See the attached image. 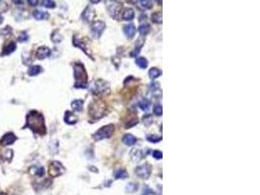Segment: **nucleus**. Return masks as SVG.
Here are the masks:
<instances>
[{"mask_svg": "<svg viewBox=\"0 0 260 195\" xmlns=\"http://www.w3.org/2000/svg\"><path fill=\"white\" fill-rule=\"evenodd\" d=\"M114 177L115 178L117 179H124L128 177V173L127 171L125 169H123V168H119V169H117L115 172H114Z\"/></svg>", "mask_w": 260, "mask_h": 195, "instance_id": "21", "label": "nucleus"}, {"mask_svg": "<svg viewBox=\"0 0 260 195\" xmlns=\"http://www.w3.org/2000/svg\"><path fill=\"white\" fill-rule=\"evenodd\" d=\"M0 195H6V193H4V192H0Z\"/></svg>", "mask_w": 260, "mask_h": 195, "instance_id": "45", "label": "nucleus"}, {"mask_svg": "<svg viewBox=\"0 0 260 195\" xmlns=\"http://www.w3.org/2000/svg\"><path fill=\"white\" fill-rule=\"evenodd\" d=\"M77 121H78V118L77 116L72 113L70 111H66L64 114V122L68 124V125H73V124H76Z\"/></svg>", "mask_w": 260, "mask_h": 195, "instance_id": "15", "label": "nucleus"}, {"mask_svg": "<svg viewBox=\"0 0 260 195\" xmlns=\"http://www.w3.org/2000/svg\"><path fill=\"white\" fill-rule=\"evenodd\" d=\"M19 41H21V42H24V41H26L28 39V35L26 34L25 32H21V34H20V36H19Z\"/></svg>", "mask_w": 260, "mask_h": 195, "instance_id": "40", "label": "nucleus"}, {"mask_svg": "<svg viewBox=\"0 0 260 195\" xmlns=\"http://www.w3.org/2000/svg\"><path fill=\"white\" fill-rule=\"evenodd\" d=\"M152 118H151V116H149V115H147V116H145V117H143V123H144L145 125H147V126H148V125H150V124H152Z\"/></svg>", "mask_w": 260, "mask_h": 195, "instance_id": "41", "label": "nucleus"}, {"mask_svg": "<svg viewBox=\"0 0 260 195\" xmlns=\"http://www.w3.org/2000/svg\"><path fill=\"white\" fill-rule=\"evenodd\" d=\"M162 140L161 136H159L157 135H150V136H147V140L150 142H153V143H156L159 142L160 140Z\"/></svg>", "mask_w": 260, "mask_h": 195, "instance_id": "35", "label": "nucleus"}, {"mask_svg": "<svg viewBox=\"0 0 260 195\" xmlns=\"http://www.w3.org/2000/svg\"><path fill=\"white\" fill-rule=\"evenodd\" d=\"M114 131H115V127L113 124L105 125V126L99 129V130L93 135V139L96 140V142L104 140V139H109L110 136L113 135Z\"/></svg>", "mask_w": 260, "mask_h": 195, "instance_id": "4", "label": "nucleus"}, {"mask_svg": "<svg viewBox=\"0 0 260 195\" xmlns=\"http://www.w3.org/2000/svg\"><path fill=\"white\" fill-rule=\"evenodd\" d=\"M2 22H3V17H2L1 15H0V23H1Z\"/></svg>", "mask_w": 260, "mask_h": 195, "instance_id": "44", "label": "nucleus"}, {"mask_svg": "<svg viewBox=\"0 0 260 195\" xmlns=\"http://www.w3.org/2000/svg\"><path fill=\"white\" fill-rule=\"evenodd\" d=\"M95 17H96V12L90 6H88L86 9L83 11L82 15H81V18H82L83 21L86 22H93V20L95 19Z\"/></svg>", "mask_w": 260, "mask_h": 195, "instance_id": "11", "label": "nucleus"}, {"mask_svg": "<svg viewBox=\"0 0 260 195\" xmlns=\"http://www.w3.org/2000/svg\"><path fill=\"white\" fill-rule=\"evenodd\" d=\"M137 6L140 8L141 10H149L152 8V2L147 1V0H143V1H138Z\"/></svg>", "mask_w": 260, "mask_h": 195, "instance_id": "26", "label": "nucleus"}, {"mask_svg": "<svg viewBox=\"0 0 260 195\" xmlns=\"http://www.w3.org/2000/svg\"><path fill=\"white\" fill-rule=\"evenodd\" d=\"M75 78V88H86L88 84V74L86 68L81 62H76L73 66Z\"/></svg>", "mask_w": 260, "mask_h": 195, "instance_id": "2", "label": "nucleus"}, {"mask_svg": "<svg viewBox=\"0 0 260 195\" xmlns=\"http://www.w3.org/2000/svg\"><path fill=\"white\" fill-rule=\"evenodd\" d=\"M138 106L142 111L148 112L151 108V101L148 99H146V98H143V99L140 100V101L138 103Z\"/></svg>", "mask_w": 260, "mask_h": 195, "instance_id": "18", "label": "nucleus"}, {"mask_svg": "<svg viewBox=\"0 0 260 195\" xmlns=\"http://www.w3.org/2000/svg\"><path fill=\"white\" fill-rule=\"evenodd\" d=\"M152 156L155 159L161 160L163 158V153H162V151H160V150H154L152 152Z\"/></svg>", "mask_w": 260, "mask_h": 195, "instance_id": "39", "label": "nucleus"}, {"mask_svg": "<svg viewBox=\"0 0 260 195\" xmlns=\"http://www.w3.org/2000/svg\"><path fill=\"white\" fill-rule=\"evenodd\" d=\"M83 104H84L83 100H74L71 103V107L74 111L80 112L83 110Z\"/></svg>", "mask_w": 260, "mask_h": 195, "instance_id": "20", "label": "nucleus"}, {"mask_svg": "<svg viewBox=\"0 0 260 195\" xmlns=\"http://www.w3.org/2000/svg\"><path fill=\"white\" fill-rule=\"evenodd\" d=\"M159 89H160V85H159L157 82H152V83L149 85V91L151 93L156 92V91H158Z\"/></svg>", "mask_w": 260, "mask_h": 195, "instance_id": "37", "label": "nucleus"}, {"mask_svg": "<svg viewBox=\"0 0 260 195\" xmlns=\"http://www.w3.org/2000/svg\"><path fill=\"white\" fill-rule=\"evenodd\" d=\"M149 30H150V27H149V25H147V23H141V25L139 26V27H138L139 33H140L142 36L148 33Z\"/></svg>", "mask_w": 260, "mask_h": 195, "instance_id": "30", "label": "nucleus"}, {"mask_svg": "<svg viewBox=\"0 0 260 195\" xmlns=\"http://www.w3.org/2000/svg\"><path fill=\"white\" fill-rule=\"evenodd\" d=\"M137 189H138V184H137V183L131 182V183H128V185L126 186V191H127V192H129V193H134Z\"/></svg>", "mask_w": 260, "mask_h": 195, "instance_id": "32", "label": "nucleus"}, {"mask_svg": "<svg viewBox=\"0 0 260 195\" xmlns=\"http://www.w3.org/2000/svg\"><path fill=\"white\" fill-rule=\"evenodd\" d=\"M148 74H149V77L151 78V79H156V78H158L159 76L162 75V70L157 68H152L149 70Z\"/></svg>", "mask_w": 260, "mask_h": 195, "instance_id": "24", "label": "nucleus"}, {"mask_svg": "<svg viewBox=\"0 0 260 195\" xmlns=\"http://www.w3.org/2000/svg\"><path fill=\"white\" fill-rule=\"evenodd\" d=\"M151 20L154 23H162V13L161 12H155L151 16Z\"/></svg>", "mask_w": 260, "mask_h": 195, "instance_id": "31", "label": "nucleus"}, {"mask_svg": "<svg viewBox=\"0 0 260 195\" xmlns=\"http://www.w3.org/2000/svg\"><path fill=\"white\" fill-rule=\"evenodd\" d=\"M43 6H45L46 8H55L56 7V3L54 1H51V0H46V1H43Z\"/></svg>", "mask_w": 260, "mask_h": 195, "instance_id": "38", "label": "nucleus"}, {"mask_svg": "<svg viewBox=\"0 0 260 195\" xmlns=\"http://www.w3.org/2000/svg\"><path fill=\"white\" fill-rule=\"evenodd\" d=\"M28 3H30V5H33V6H35V5H37L38 1H31V0H29V1H28Z\"/></svg>", "mask_w": 260, "mask_h": 195, "instance_id": "43", "label": "nucleus"}, {"mask_svg": "<svg viewBox=\"0 0 260 195\" xmlns=\"http://www.w3.org/2000/svg\"><path fill=\"white\" fill-rule=\"evenodd\" d=\"M89 114L93 119H99L106 114V105L102 100H93L89 106Z\"/></svg>", "mask_w": 260, "mask_h": 195, "instance_id": "3", "label": "nucleus"}, {"mask_svg": "<svg viewBox=\"0 0 260 195\" xmlns=\"http://www.w3.org/2000/svg\"><path fill=\"white\" fill-rule=\"evenodd\" d=\"M151 171H152V167H151V165H149L148 163H144V164H142V165L137 166V168H135L134 173L138 178H140L142 179H147L150 177Z\"/></svg>", "mask_w": 260, "mask_h": 195, "instance_id": "6", "label": "nucleus"}, {"mask_svg": "<svg viewBox=\"0 0 260 195\" xmlns=\"http://www.w3.org/2000/svg\"><path fill=\"white\" fill-rule=\"evenodd\" d=\"M143 195H154V192L151 189H146Z\"/></svg>", "mask_w": 260, "mask_h": 195, "instance_id": "42", "label": "nucleus"}, {"mask_svg": "<svg viewBox=\"0 0 260 195\" xmlns=\"http://www.w3.org/2000/svg\"><path fill=\"white\" fill-rule=\"evenodd\" d=\"M121 8H122L121 4L113 2V3H111L110 5H108L107 11H108V13H109L110 17H112L115 20H118L119 14H120V12H121Z\"/></svg>", "mask_w": 260, "mask_h": 195, "instance_id": "10", "label": "nucleus"}, {"mask_svg": "<svg viewBox=\"0 0 260 195\" xmlns=\"http://www.w3.org/2000/svg\"><path fill=\"white\" fill-rule=\"evenodd\" d=\"M30 173L37 176V177H42L45 173V170L43 167H32L30 169Z\"/></svg>", "mask_w": 260, "mask_h": 195, "instance_id": "27", "label": "nucleus"}, {"mask_svg": "<svg viewBox=\"0 0 260 195\" xmlns=\"http://www.w3.org/2000/svg\"><path fill=\"white\" fill-rule=\"evenodd\" d=\"M123 31H124V33H125V35H126L128 38L131 39V38L134 36L137 29H135V26L131 23V25H127V26H124Z\"/></svg>", "mask_w": 260, "mask_h": 195, "instance_id": "16", "label": "nucleus"}, {"mask_svg": "<svg viewBox=\"0 0 260 195\" xmlns=\"http://www.w3.org/2000/svg\"><path fill=\"white\" fill-rule=\"evenodd\" d=\"M16 140H17L16 136H15L13 133H8V134H5L2 136L1 140H0V144H1V146H9V144L14 143V142Z\"/></svg>", "mask_w": 260, "mask_h": 195, "instance_id": "13", "label": "nucleus"}, {"mask_svg": "<svg viewBox=\"0 0 260 195\" xmlns=\"http://www.w3.org/2000/svg\"><path fill=\"white\" fill-rule=\"evenodd\" d=\"M135 64H137V65L138 66L139 68L144 69V68H147V66H148V61H147L145 58H142V57L137 58H135Z\"/></svg>", "mask_w": 260, "mask_h": 195, "instance_id": "22", "label": "nucleus"}, {"mask_svg": "<svg viewBox=\"0 0 260 195\" xmlns=\"http://www.w3.org/2000/svg\"><path fill=\"white\" fill-rule=\"evenodd\" d=\"M33 17L35 18L36 20H45V19H48L49 18V14L47 12H43V11H34L33 12Z\"/></svg>", "mask_w": 260, "mask_h": 195, "instance_id": "23", "label": "nucleus"}, {"mask_svg": "<svg viewBox=\"0 0 260 195\" xmlns=\"http://www.w3.org/2000/svg\"><path fill=\"white\" fill-rule=\"evenodd\" d=\"M134 18V11L131 8H126L122 13L123 21H131Z\"/></svg>", "mask_w": 260, "mask_h": 195, "instance_id": "17", "label": "nucleus"}, {"mask_svg": "<svg viewBox=\"0 0 260 195\" xmlns=\"http://www.w3.org/2000/svg\"><path fill=\"white\" fill-rule=\"evenodd\" d=\"M42 70L43 69H42L40 65H33L28 69V74L30 76H35V75H38L40 72H42Z\"/></svg>", "mask_w": 260, "mask_h": 195, "instance_id": "25", "label": "nucleus"}, {"mask_svg": "<svg viewBox=\"0 0 260 195\" xmlns=\"http://www.w3.org/2000/svg\"><path fill=\"white\" fill-rule=\"evenodd\" d=\"M105 29V22L102 21H96L91 26V32L93 37L99 39Z\"/></svg>", "mask_w": 260, "mask_h": 195, "instance_id": "7", "label": "nucleus"}, {"mask_svg": "<svg viewBox=\"0 0 260 195\" xmlns=\"http://www.w3.org/2000/svg\"><path fill=\"white\" fill-rule=\"evenodd\" d=\"M52 40L55 42V43H60L61 40H63V37H61V35H60L59 31L56 30L54 31L53 34H52Z\"/></svg>", "mask_w": 260, "mask_h": 195, "instance_id": "34", "label": "nucleus"}, {"mask_svg": "<svg viewBox=\"0 0 260 195\" xmlns=\"http://www.w3.org/2000/svg\"><path fill=\"white\" fill-rule=\"evenodd\" d=\"M65 172L64 165L61 162L53 161L49 165V175L51 177H59Z\"/></svg>", "mask_w": 260, "mask_h": 195, "instance_id": "8", "label": "nucleus"}, {"mask_svg": "<svg viewBox=\"0 0 260 195\" xmlns=\"http://www.w3.org/2000/svg\"><path fill=\"white\" fill-rule=\"evenodd\" d=\"M73 45L76 46V47H78V48H80L85 54L88 55V56H90L92 60H94V58H93L92 54H91V52H90V50H89L88 47H87V46H88V43L85 41L84 39H80L78 36H77V35H74V37H73Z\"/></svg>", "mask_w": 260, "mask_h": 195, "instance_id": "9", "label": "nucleus"}, {"mask_svg": "<svg viewBox=\"0 0 260 195\" xmlns=\"http://www.w3.org/2000/svg\"><path fill=\"white\" fill-rule=\"evenodd\" d=\"M138 123V121H137V116H134V117H131V118H130L129 119V121H127V123L125 124V127L126 128H131V127H134V125H137Z\"/></svg>", "mask_w": 260, "mask_h": 195, "instance_id": "33", "label": "nucleus"}, {"mask_svg": "<svg viewBox=\"0 0 260 195\" xmlns=\"http://www.w3.org/2000/svg\"><path fill=\"white\" fill-rule=\"evenodd\" d=\"M50 55H51V50L45 46L39 47L36 51V58L39 60H44V58H48Z\"/></svg>", "mask_w": 260, "mask_h": 195, "instance_id": "12", "label": "nucleus"}, {"mask_svg": "<svg viewBox=\"0 0 260 195\" xmlns=\"http://www.w3.org/2000/svg\"><path fill=\"white\" fill-rule=\"evenodd\" d=\"M123 142L126 144V146H134V144H135V142H137V138L135 136H134L133 135L131 134H126L125 136H123Z\"/></svg>", "mask_w": 260, "mask_h": 195, "instance_id": "19", "label": "nucleus"}, {"mask_svg": "<svg viewBox=\"0 0 260 195\" xmlns=\"http://www.w3.org/2000/svg\"><path fill=\"white\" fill-rule=\"evenodd\" d=\"M16 48H17V45H16V43L15 42H11V43H9L8 44V46H6L5 48H4V52H3V54L4 55H10L11 53H13L15 50H16Z\"/></svg>", "mask_w": 260, "mask_h": 195, "instance_id": "28", "label": "nucleus"}, {"mask_svg": "<svg viewBox=\"0 0 260 195\" xmlns=\"http://www.w3.org/2000/svg\"><path fill=\"white\" fill-rule=\"evenodd\" d=\"M144 41L142 40L141 38H138L137 43H135V47H134V56H137V55L139 54V52H140V50L142 48V46L144 45V43H143Z\"/></svg>", "mask_w": 260, "mask_h": 195, "instance_id": "29", "label": "nucleus"}, {"mask_svg": "<svg viewBox=\"0 0 260 195\" xmlns=\"http://www.w3.org/2000/svg\"><path fill=\"white\" fill-rule=\"evenodd\" d=\"M25 127L31 129L36 134H39V135L46 134L44 116L42 115V113L35 111V110L30 111L28 114V116H26V124Z\"/></svg>", "mask_w": 260, "mask_h": 195, "instance_id": "1", "label": "nucleus"}, {"mask_svg": "<svg viewBox=\"0 0 260 195\" xmlns=\"http://www.w3.org/2000/svg\"><path fill=\"white\" fill-rule=\"evenodd\" d=\"M130 157L131 158V160H133L134 162H139V161H141V159L143 157V153L139 148H133L130 152Z\"/></svg>", "mask_w": 260, "mask_h": 195, "instance_id": "14", "label": "nucleus"}, {"mask_svg": "<svg viewBox=\"0 0 260 195\" xmlns=\"http://www.w3.org/2000/svg\"><path fill=\"white\" fill-rule=\"evenodd\" d=\"M153 112L155 115L157 116H161L162 113H163V108H162V105L160 104H157L156 105H154V108H153Z\"/></svg>", "mask_w": 260, "mask_h": 195, "instance_id": "36", "label": "nucleus"}, {"mask_svg": "<svg viewBox=\"0 0 260 195\" xmlns=\"http://www.w3.org/2000/svg\"><path fill=\"white\" fill-rule=\"evenodd\" d=\"M91 89L92 93H94L95 95H105L110 92V85L106 81L99 79L94 82Z\"/></svg>", "mask_w": 260, "mask_h": 195, "instance_id": "5", "label": "nucleus"}]
</instances>
